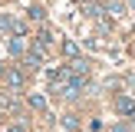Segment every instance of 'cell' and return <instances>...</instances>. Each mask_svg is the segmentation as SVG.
Segmentation results:
<instances>
[{
  "label": "cell",
  "instance_id": "6da1fadb",
  "mask_svg": "<svg viewBox=\"0 0 135 132\" xmlns=\"http://www.w3.org/2000/svg\"><path fill=\"white\" fill-rule=\"evenodd\" d=\"M3 79H7V86H10V89H20V86H23V73H20V69H7Z\"/></svg>",
  "mask_w": 135,
  "mask_h": 132
},
{
  "label": "cell",
  "instance_id": "7a4b0ae2",
  "mask_svg": "<svg viewBox=\"0 0 135 132\" xmlns=\"http://www.w3.org/2000/svg\"><path fill=\"white\" fill-rule=\"evenodd\" d=\"M115 109L125 112V116H135V102H132L129 96H119V99H115Z\"/></svg>",
  "mask_w": 135,
  "mask_h": 132
},
{
  "label": "cell",
  "instance_id": "3957f363",
  "mask_svg": "<svg viewBox=\"0 0 135 132\" xmlns=\"http://www.w3.org/2000/svg\"><path fill=\"white\" fill-rule=\"evenodd\" d=\"M26 66H33V69H40V66H43V50H40V46L26 53Z\"/></svg>",
  "mask_w": 135,
  "mask_h": 132
},
{
  "label": "cell",
  "instance_id": "277c9868",
  "mask_svg": "<svg viewBox=\"0 0 135 132\" xmlns=\"http://www.w3.org/2000/svg\"><path fill=\"white\" fill-rule=\"evenodd\" d=\"M50 43H53V33H50V30H43V33L36 36V46H40V50H46Z\"/></svg>",
  "mask_w": 135,
  "mask_h": 132
},
{
  "label": "cell",
  "instance_id": "5b68a950",
  "mask_svg": "<svg viewBox=\"0 0 135 132\" xmlns=\"http://www.w3.org/2000/svg\"><path fill=\"white\" fill-rule=\"evenodd\" d=\"M26 50V43H23V36H17V40H10V53L13 56H20V53Z\"/></svg>",
  "mask_w": 135,
  "mask_h": 132
},
{
  "label": "cell",
  "instance_id": "8992f818",
  "mask_svg": "<svg viewBox=\"0 0 135 132\" xmlns=\"http://www.w3.org/2000/svg\"><path fill=\"white\" fill-rule=\"evenodd\" d=\"M63 53H66L69 59H79V46L73 43V40H69V43H63Z\"/></svg>",
  "mask_w": 135,
  "mask_h": 132
},
{
  "label": "cell",
  "instance_id": "52a82bcc",
  "mask_svg": "<svg viewBox=\"0 0 135 132\" xmlns=\"http://www.w3.org/2000/svg\"><path fill=\"white\" fill-rule=\"evenodd\" d=\"M105 13H109V17H119V13H122V3H119V0H109V3H105Z\"/></svg>",
  "mask_w": 135,
  "mask_h": 132
},
{
  "label": "cell",
  "instance_id": "ba28073f",
  "mask_svg": "<svg viewBox=\"0 0 135 132\" xmlns=\"http://www.w3.org/2000/svg\"><path fill=\"white\" fill-rule=\"evenodd\" d=\"M26 13H30V20H36V23H40V20L46 17V10H43V7H36V3H33V7H30Z\"/></svg>",
  "mask_w": 135,
  "mask_h": 132
},
{
  "label": "cell",
  "instance_id": "9c48e42d",
  "mask_svg": "<svg viewBox=\"0 0 135 132\" xmlns=\"http://www.w3.org/2000/svg\"><path fill=\"white\" fill-rule=\"evenodd\" d=\"M0 109H17V99L3 92V96H0Z\"/></svg>",
  "mask_w": 135,
  "mask_h": 132
},
{
  "label": "cell",
  "instance_id": "30bf717a",
  "mask_svg": "<svg viewBox=\"0 0 135 132\" xmlns=\"http://www.w3.org/2000/svg\"><path fill=\"white\" fill-rule=\"evenodd\" d=\"M30 106H33V109H46V99L40 96V92H33V96H30Z\"/></svg>",
  "mask_w": 135,
  "mask_h": 132
},
{
  "label": "cell",
  "instance_id": "8fae6325",
  "mask_svg": "<svg viewBox=\"0 0 135 132\" xmlns=\"http://www.w3.org/2000/svg\"><path fill=\"white\" fill-rule=\"evenodd\" d=\"M63 129L76 132V129H79V119H76V116H66V119H63Z\"/></svg>",
  "mask_w": 135,
  "mask_h": 132
},
{
  "label": "cell",
  "instance_id": "7c38bea8",
  "mask_svg": "<svg viewBox=\"0 0 135 132\" xmlns=\"http://www.w3.org/2000/svg\"><path fill=\"white\" fill-rule=\"evenodd\" d=\"M3 132H26V125H10V129H3Z\"/></svg>",
  "mask_w": 135,
  "mask_h": 132
},
{
  "label": "cell",
  "instance_id": "4fadbf2b",
  "mask_svg": "<svg viewBox=\"0 0 135 132\" xmlns=\"http://www.w3.org/2000/svg\"><path fill=\"white\" fill-rule=\"evenodd\" d=\"M112 132H132V129H129V125H115Z\"/></svg>",
  "mask_w": 135,
  "mask_h": 132
},
{
  "label": "cell",
  "instance_id": "5bb4252c",
  "mask_svg": "<svg viewBox=\"0 0 135 132\" xmlns=\"http://www.w3.org/2000/svg\"><path fill=\"white\" fill-rule=\"evenodd\" d=\"M76 3H83V7H89V3H92V0H76Z\"/></svg>",
  "mask_w": 135,
  "mask_h": 132
},
{
  "label": "cell",
  "instance_id": "9a60e30c",
  "mask_svg": "<svg viewBox=\"0 0 135 132\" xmlns=\"http://www.w3.org/2000/svg\"><path fill=\"white\" fill-rule=\"evenodd\" d=\"M129 3H132V7H135V0H129Z\"/></svg>",
  "mask_w": 135,
  "mask_h": 132
},
{
  "label": "cell",
  "instance_id": "2e32d148",
  "mask_svg": "<svg viewBox=\"0 0 135 132\" xmlns=\"http://www.w3.org/2000/svg\"><path fill=\"white\" fill-rule=\"evenodd\" d=\"M0 73H3V66H0Z\"/></svg>",
  "mask_w": 135,
  "mask_h": 132
}]
</instances>
